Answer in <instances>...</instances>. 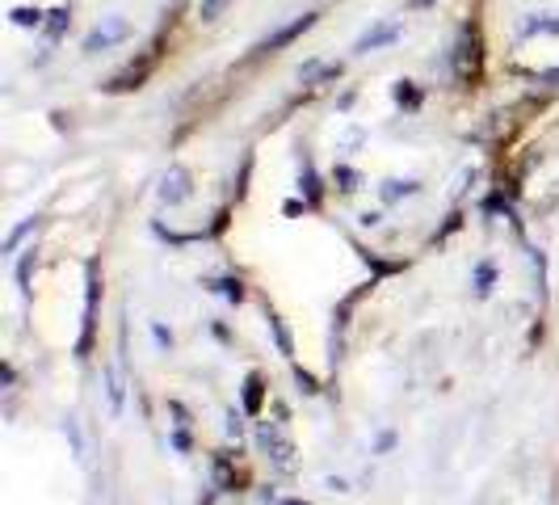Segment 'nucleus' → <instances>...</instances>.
Here are the masks:
<instances>
[{"mask_svg": "<svg viewBox=\"0 0 559 505\" xmlns=\"http://www.w3.org/2000/svg\"><path fill=\"white\" fill-rule=\"evenodd\" d=\"M127 34H131V26H127L122 17H110L106 26H97L88 38H84V51H106V47H114V43L127 38Z\"/></svg>", "mask_w": 559, "mask_h": 505, "instance_id": "nucleus-1", "label": "nucleus"}, {"mask_svg": "<svg viewBox=\"0 0 559 505\" xmlns=\"http://www.w3.org/2000/svg\"><path fill=\"white\" fill-rule=\"evenodd\" d=\"M160 198H165V202L190 198V173H186V168H173V173L165 177V186H160Z\"/></svg>", "mask_w": 559, "mask_h": 505, "instance_id": "nucleus-2", "label": "nucleus"}, {"mask_svg": "<svg viewBox=\"0 0 559 505\" xmlns=\"http://www.w3.org/2000/svg\"><path fill=\"white\" fill-rule=\"evenodd\" d=\"M311 22H316V13H304V17H295V22H290L286 30H278V34H274V38H270V43H265L261 51H278L282 43H290L295 34H304V30H311Z\"/></svg>", "mask_w": 559, "mask_h": 505, "instance_id": "nucleus-3", "label": "nucleus"}, {"mask_svg": "<svg viewBox=\"0 0 559 505\" xmlns=\"http://www.w3.org/2000/svg\"><path fill=\"white\" fill-rule=\"evenodd\" d=\"M388 38H395V26H383V30H374V34H366L362 43H358V51H370V47H379V43H388Z\"/></svg>", "mask_w": 559, "mask_h": 505, "instance_id": "nucleus-4", "label": "nucleus"}]
</instances>
